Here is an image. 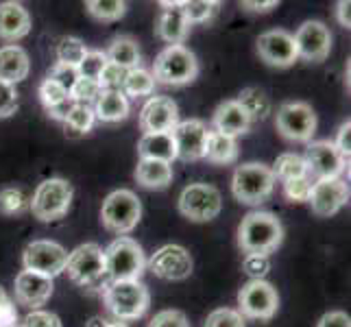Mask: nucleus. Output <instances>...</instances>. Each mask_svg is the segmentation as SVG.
I'll return each mask as SVG.
<instances>
[{
	"label": "nucleus",
	"mask_w": 351,
	"mask_h": 327,
	"mask_svg": "<svg viewBox=\"0 0 351 327\" xmlns=\"http://www.w3.org/2000/svg\"><path fill=\"white\" fill-rule=\"evenodd\" d=\"M284 240L280 218L271 212H251L238 227V247L247 256H269Z\"/></svg>",
	"instance_id": "nucleus-1"
},
{
	"label": "nucleus",
	"mask_w": 351,
	"mask_h": 327,
	"mask_svg": "<svg viewBox=\"0 0 351 327\" xmlns=\"http://www.w3.org/2000/svg\"><path fill=\"white\" fill-rule=\"evenodd\" d=\"M103 301H105V308L114 314V319L125 323V321H136L147 314L151 295H149V288L140 280L107 282L103 288Z\"/></svg>",
	"instance_id": "nucleus-2"
},
{
	"label": "nucleus",
	"mask_w": 351,
	"mask_h": 327,
	"mask_svg": "<svg viewBox=\"0 0 351 327\" xmlns=\"http://www.w3.org/2000/svg\"><path fill=\"white\" fill-rule=\"evenodd\" d=\"M64 273H68V277L77 286L88 290H103L105 284L110 282L105 269V253L96 242H86V245H79L75 251L68 253Z\"/></svg>",
	"instance_id": "nucleus-3"
},
{
	"label": "nucleus",
	"mask_w": 351,
	"mask_h": 327,
	"mask_svg": "<svg viewBox=\"0 0 351 327\" xmlns=\"http://www.w3.org/2000/svg\"><path fill=\"white\" fill-rule=\"evenodd\" d=\"M105 269H107V280L110 282H131L140 280L144 273V251L133 238L120 236L116 238L105 251Z\"/></svg>",
	"instance_id": "nucleus-4"
},
{
	"label": "nucleus",
	"mask_w": 351,
	"mask_h": 327,
	"mask_svg": "<svg viewBox=\"0 0 351 327\" xmlns=\"http://www.w3.org/2000/svg\"><path fill=\"white\" fill-rule=\"evenodd\" d=\"M275 175L271 166L260 162H249L236 168L232 179V192L234 197L245 205H260L269 201L275 190Z\"/></svg>",
	"instance_id": "nucleus-5"
},
{
	"label": "nucleus",
	"mask_w": 351,
	"mask_h": 327,
	"mask_svg": "<svg viewBox=\"0 0 351 327\" xmlns=\"http://www.w3.org/2000/svg\"><path fill=\"white\" fill-rule=\"evenodd\" d=\"M153 79L164 86H186L199 75V62L186 46H166L153 64Z\"/></svg>",
	"instance_id": "nucleus-6"
},
{
	"label": "nucleus",
	"mask_w": 351,
	"mask_h": 327,
	"mask_svg": "<svg viewBox=\"0 0 351 327\" xmlns=\"http://www.w3.org/2000/svg\"><path fill=\"white\" fill-rule=\"evenodd\" d=\"M140 216H142L140 199L131 190H116L103 201L101 208L103 227L118 236L133 232L136 225L140 223Z\"/></svg>",
	"instance_id": "nucleus-7"
},
{
	"label": "nucleus",
	"mask_w": 351,
	"mask_h": 327,
	"mask_svg": "<svg viewBox=\"0 0 351 327\" xmlns=\"http://www.w3.org/2000/svg\"><path fill=\"white\" fill-rule=\"evenodd\" d=\"M72 203V186L66 179L51 177L44 179L31 199V212L42 223H51L62 218Z\"/></svg>",
	"instance_id": "nucleus-8"
},
{
	"label": "nucleus",
	"mask_w": 351,
	"mask_h": 327,
	"mask_svg": "<svg viewBox=\"0 0 351 327\" xmlns=\"http://www.w3.org/2000/svg\"><path fill=\"white\" fill-rule=\"evenodd\" d=\"M221 192L210 184H190L179 197V212L192 223H208L221 214Z\"/></svg>",
	"instance_id": "nucleus-9"
},
{
	"label": "nucleus",
	"mask_w": 351,
	"mask_h": 327,
	"mask_svg": "<svg viewBox=\"0 0 351 327\" xmlns=\"http://www.w3.org/2000/svg\"><path fill=\"white\" fill-rule=\"evenodd\" d=\"M275 127L290 142H310L317 133V114L308 103H284L277 109Z\"/></svg>",
	"instance_id": "nucleus-10"
},
{
	"label": "nucleus",
	"mask_w": 351,
	"mask_h": 327,
	"mask_svg": "<svg viewBox=\"0 0 351 327\" xmlns=\"http://www.w3.org/2000/svg\"><path fill=\"white\" fill-rule=\"evenodd\" d=\"M238 308L242 317L269 321L275 317L277 308H280V297H277V290L266 280H251L240 288Z\"/></svg>",
	"instance_id": "nucleus-11"
},
{
	"label": "nucleus",
	"mask_w": 351,
	"mask_h": 327,
	"mask_svg": "<svg viewBox=\"0 0 351 327\" xmlns=\"http://www.w3.org/2000/svg\"><path fill=\"white\" fill-rule=\"evenodd\" d=\"M68 260V251L53 240H33L24 249V271H33L46 277H57L59 273H64Z\"/></svg>",
	"instance_id": "nucleus-12"
},
{
	"label": "nucleus",
	"mask_w": 351,
	"mask_h": 327,
	"mask_svg": "<svg viewBox=\"0 0 351 327\" xmlns=\"http://www.w3.org/2000/svg\"><path fill=\"white\" fill-rule=\"evenodd\" d=\"M306 171L308 177L314 181H323V179H341L345 173V168L349 162H345V157L336 151L334 142L330 140H319V142H310L306 149Z\"/></svg>",
	"instance_id": "nucleus-13"
},
{
	"label": "nucleus",
	"mask_w": 351,
	"mask_h": 327,
	"mask_svg": "<svg viewBox=\"0 0 351 327\" xmlns=\"http://www.w3.org/2000/svg\"><path fill=\"white\" fill-rule=\"evenodd\" d=\"M297 46V57L306 62L319 64L332 51V33L319 20H308L299 27V31L293 35Z\"/></svg>",
	"instance_id": "nucleus-14"
},
{
	"label": "nucleus",
	"mask_w": 351,
	"mask_h": 327,
	"mask_svg": "<svg viewBox=\"0 0 351 327\" xmlns=\"http://www.w3.org/2000/svg\"><path fill=\"white\" fill-rule=\"evenodd\" d=\"M149 271L166 282L188 280L192 273V258L188 249L181 245H166L153 253V258L149 260Z\"/></svg>",
	"instance_id": "nucleus-15"
},
{
	"label": "nucleus",
	"mask_w": 351,
	"mask_h": 327,
	"mask_svg": "<svg viewBox=\"0 0 351 327\" xmlns=\"http://www.w3.org/2000/svg\"><path fill=\"white\" fill-rule=\"evenodd\" d=\"M258 55L273 68H288L297 62V46L293 35L282 29L266 31L258 38Z\"/></svg>",
	"instance_id": "nucleus-16"
},
{
	"label": "nucleus",
	"mask_w": 351,
	"mask_h": 327,
	"mask_svg": "<svg viewBox=\"0 0 351 327\" xmlns=\"http://www.w3.org/2000/svg\"><path fill=\"white\" fill-rule=\"evenodd\" d=\"M179 123L177 103L168 96H151L140 112V129L147 133H171Z\"/></svg>",
	"instance_id": "nucleus-17"
},
{
	"label": "nucleus",
	"mask_w": 351,
	"mask_h": 327,
	"mask_svg": "<svg viewBox=\"0 0 351 327\" xmlns=\"http://www.w3.org/2000/svg\"><path fill=\"white\" fill-rule=\"evenodd\" d=\"M175 140L177 157L184 162H197L203 160L205 153V142H208V127L203 120L190 118L184 123H177V127L171 131Z\"/></svg>",
	"instance_id": "nucleus-18"
},
{
	"label": "nucleus",
	"mask_w": 351,
	"mask_h": 327,
	"mask_svg": "<svg viewBox=\"0 0 351 327\" xmlns=\"http://www.w3.org/2000/svg\"><path fill=\"white\" fill-rule=\"evenodd\" d=\"M349 201V186L343 179H323L314 181L310 192L312 212L321 218H330Z\"/></svg>",
	"instance_id": "nucleus-19"
},
{
	"label": "nucleus",
	"mask_w": 351,
	"mask_h": 327,
	"mask_svg": "<svg viewBox=\"0 0 351 327\" xmlns=\"http://www.w3.org/2000/svg\"><path fill=\"white\" fill-rule=\"evenodd\" d=\"M16 301L20 306H27L31 310H38L44 306L53 295V280L46 275L33 271H20L14 284Z\"/></svg>",
	"instance_id": "nucleus-20"
},
{
	"label": "nucleus",
	"mask_w": 351,
	"mask_h": 327,
	"mask_svg": "<svg viewBox=\"0 0 351 327\" xmlns=\"http://www.w3.org/2000/svg\"><path fill=\"white\" fill-rule=\"evenodd\" d=\"M160 7H164V11L155 22L157 38L164 40L168 46H184L190 33V22L184 16L181 3H166L164 0V3H160Z\"/></svg>",
	"instance_id": "nucleus-21"
},
{
	"label": "nucleus",
	"mask_w": 351,
	"mask_h": 327,
	"mask_svg": "<svg viewBox=\"0 0 351 327\" xmlns=\"http://www.w3.org/2000/svg\"><path fill=\"white\" fill-rule=\"evenodd\" d=\"M31 31V16L24 5L7 0L0 3V40L16 42L22 40Z\"/></svg>",
	"instance_id": "nucleus-22"
},
{
	"label": "nucleus",
	"mask_w": 351,
	"mask_h": 327,
	"mask_svg": "<svg viewBox=\"0 0 351 327\" xmlns=\"http://www.w3.org/2000/svg\"><path fill=\"white\" fill-rule=\"evenodd\" d=\"M212 123H214V131H219L229 138L242 136V133H247L253 125L249 114L236 101H225L216 107Z\"/></svg>",
	"instance_id": "nucleus-23"
},
{
	"label": "nucleus",
	"mask_w": 351,
	"mask_h": 327,
	"mask_svg": "<svg viewBox=\"0 0 351 327\" xmlns=\"http://www.w3.org/2000/svg\"><path fill=\"white\" fill-rule=\"evenodd\" d=\"M29 70H31V64H29V55L24 48L16 44L0 48V81L16 86V83L29 77Z\"/></svg>",
	"instance_id": "nucleus-24"
},
{
	"label": "nucleus",
	"mask_w": 351,
	"mask_h": 327,
	"mask_svg": "<svg viewBox=\"0 0 351 327\" xmlns=\"http://www.w3.org/2000/svg\"><path fill=\"white\" fill-rule=\"evenodd\" d=\"M138 153L140 160H157L166 164H173V160H177V149L171 133H147V136H142V140L138 142Z\"/></svg>",
	"instance_id": "nucleus-25"
},
{
	"label": "nucleus",
	"mask_w": 351,
	"mask_h": 327,
	"mask_svg": "<svg viewBox=\"0 0 351 327\" xmlns=\"http://www.w3.org/2000/svg\"><path fill=\"white\" fill-rule=\"evenodd\" d=\"M136 181L142 188L164 190L173 181V166L157 160H140L136 166Z\"/></svg>",
	"instance_id": "nucleus-26"
},
{
	"label": "nucleus",
	"mask_w": 351,
	"mask_h": 327,
	"mask_svg": "<svg viewBox=\"0 0 351 327\" xmlns=\"http://www.w3.org/2000/svg\"><path fill=\"white\" fill-rule=\"evenodd\" d=\"M92 109L101 123H120L129 116V99L123 92L103 90Z\"/></svg>",
	"instance_id": "nucleus-27"
},
{
	"label": "nucleus",
	"mask_w": 351,
	"mask_h": 327,
	"mask_svg": "<svg viewBox=\"0 0 351 327\" xmlns=\"http://www.w3.org/2000/svg\"><path fill=\"white\" fill-rule=\"evenodd\" d=\"M105 57L110 64L123 70L140 68V48H138V42L129 38V35H118V38H114L110 48H107Z\"/></svg>",
	"instance_id": "nucleus-28"
},
{
	"label": "nucleus",
	"mask_w": 351,
	"mask_h": 327,
	"mask_svg": "<svg viewBox=\"0 0 351 327\" xmlns=\"http://www.w3.org/2000/svg\"><path fill=\"white\" fill-rule=\"evenodd\" d=\"M203 157L212 164H234L238 157L236 138L223 136L219 131H208V142H205Z\"/></svg>",
	"instance_id": "nucleus-29"
},
{
	"label": "nucleus",
	"mask_w": 351,
	"mask_h": 327,
	"mask_svg": "<svg viewBox=\"0 0 351 327\" xmlns=\"http://www.w3.org/2000/svg\"><path fill=\"white\" fill-rule=\"evenodd\" d=\"M236 103L249 114L251 123L253 120H266L271 114V101L260 88H245L236 99Z\"/></svg>",
	"instance_id": "nucleus-30"
},
{
	"label": "nucleus",
	"mask_w": 351,
	"mask_h": 327,
	"mask_svg": "<svg viewBox=\"0 0 351 327\" xmlns=\"http://www.w3.org/2000/svg\"><path fill=\"white\" fill-rule=\"evenodd\" d=\"M96 123V116H94V109L88 105H75L70 109V114L64 120V127H66V136L70 138H77V136H86V133L94 127Z\"/></svg>",
	"instance_id": "nucleus-31"
},
{
	"label": "nucleus",
	"mask_w": 351,
	"mask_h": 327,
	"mask_svg": "<svg viewBox=\"0 0 351 327\" xmlns=\"http://www.w3.org/2000/svg\"><path fill=\"white\" fill-rule=\"evenodd\" d=\"M271 171H273L275 179H280L282 184H284V181L299 179V177H306V175H308L304 157L297 155V153H282V155L275 160V164H273Z\"/></svg>",
	"instance_id": "nucleus-32"
},
{
	"label": "nucleus",
	"mask_w": 351,
	"mask_h": 327,
	"mask_svg": "<svg viewBox=\"0 0 351 327\" xmlns=\"http://www.w3.org/2000/svg\"><path fill=\"white\" fill-rule=\"evenodd\" d=\"M155 88V79L149 70L144 68H133L127 70V77L123 83V94L131 96V99H140V96H149L153 94Z\"/></svg>",
	"instance_id": "nucleus-33"
},
{
	"label": "nucleus",
	"mask_w": 351,
	"mask_h": 327,
	"mask_svg": "<svg viewBox=\"0 0 351 327\" xmlns=\"http://www.w3.org/2000/svg\"><path fill=\"white\" fill-rule=\"evenodd\" d=\"M86 55H88V48L79 38H64L57 46V64L77 68Z\"/></svg>",
	"instance_id": "nucleus-34"
},
{
	"label": "nucleus",
	"mask_w": 351,
	"mask_h": 327,
	"mask_svg": "<svg viewBox=\"0 0 351 327\" xmlns=\"http://www.w3.org/2000/svg\"><path fill=\"white\" fill-rule=\"evenodd\" d=\"M86 9L92 18L103 20V22H112V20H118L127 14V3H120V0H90Z\"/></svg>",
	"instance_id": "nucleus-35"
},
{
	"label": "nucleus",
	"mask_w": 351,
	"mask_h": 327,
	"mask_svg": "<svg viewBox=\"0 0 351 327\" xmlns=\"http://www.w3.org/2000/svg\"><path fill=\"white\" fill-rule=\"evenodd\" d=\"M221 3L216 0H190V3H181V9H184V16L188 18L190 24L195 22H208L210 18H214V14L219 11Z\"/></svg>",
	"instance_id": "nucleus-36"
},
{
	"label": "nucleus",
	"mask_w": 351,
	"mask_h": 327,
	"mask_svg": "<svg viewBox=\"0 0 351 327\" xmlns=\"http://www.w3.org/2000/svg\"><path fill=\"white\" fill-rule=\"evenodd\" d=\"M27 197L20 188H3L0 190V214L5 216H16L27 210Z\"/></svg>",
	"instance_id": "nucleus-37"
},
{
	"label": "nucleus",
	"mask_w": 351,
	"mask_h": 327,
	"mask_svg": "<svg viewBox=\"0 0 351 327\" xmlns=\"http://www.w3.org/2000/svg\"><path fill=\"white\" fill-rule=\"evenodd\" d=\"M105 66H107V57H105L103 51H88V55L83 57V62L77 66V75L81 79L99 81Z\"/></svg>",
	"instance_id": "nucleus-38"
},
{
	"label": "nucleus",
	"mask_w": 351,
	"mask_h": 327,
	"mask_svg": "<svg viewBox=\"0 0 351 327\" xmlns=\"http://www.w3.org/2000/svg\"><path fill=\"white\" fill-rule=\"evenodd\" d=\"M101 86H99V81H90V79H77V83L72 86L70 90V99L75 101L77 105H92L96 103V99L101 96Z\"/></svg>",
	"instance_id": "nucleus-39"
},
{
	"label": "nucleus",
	"mask_w": 351,
	"mask_h": 327,
	"mask_svg": "<svg viewBox=\"0 0 351 327\" xmlns=\"http://www.w3.org/2000/svg\"><path fill=\"white\" fill-rule=\"evenodd\" d=\"M312 186H314V181L308 175L299 179H290V181H284V195L293 203H306L310 201Z\"/></svg>",
	"instance_id": "nucleus-40"
},
{
	"label": "nucleus",
	"mask_w": 351,
	"mask_h": 327,
	"mask_svg": "<svg viewBox=\"0 0 351 327\" xmlns=\"http://www.w3.org/2000/svg\"><path fill=\"white\" fill-rule=\"evenodd\" d=\"M205 327H245V317L232 308H219L205 319Z\"/></svg>",
	"instance_id": "nucleus-41"
},
{
	"label": "nucleus",
	"mask_w": 351,
	"mask_h": 327,
	"mask_svg": "<svg viewBox=\"0 0 351 327\" xmlns=\"http://www.w3.org/2000/svg\"><path fill=\"white\" fill-rule=\"evenodd\" d=\"M68 99H70V94L62 86H57L55 81H51V79L42 81V86H40V101H42L44 109H53V107H57L59 103H64Z\"/></svg>",
	"instance_id": "nucleus-42"
},
{
	"label": "nucleus",
	"mask_w": 351,
	"mask_h": 327,
	"mask_svg": "<svg viewBox=\"0 0 351 327\" xmlns=\"http://www.w3.org/2000/svg\"><path fill=\"white\" fill-rule=\"evenodd\" d=\"M127 77V70L118 68L114 64L107 62V66L103 68L101 77H99V86L101 90H110V92H123V83Z\"/></svg>",
	"instance_id": "nucleus-43"
},
{
	"label": "nucleus",
	"mask_w": 351,
	"mask_h": 327,
	"mask_svg": "<svg viewBox=\"0 0 351 327\" xmlns=\"http://www.w3.org/2000/svg\"><path fill=\"white\" fill-rule=\"evenodd\" d=\"M242 271H245L251 280H264L271 271L269 256H245L242 260Z\"/></svg>",
	"instance_id": "nucleus-44"
},
{
	"label": "nucleus",
	"mask_w": 351,
	"mask_h": 327,
	"mask_svg": "<svg viewBox=\"0 0 351 327\" xmlns=\"http://www.w3.org/2000/svg\"><path fill=\"white\" fill-rule=\"evenodd\" d=\"M149 327H190V323L181 310H162L151 319Z\"/></svg>",
	"instance_id": "nucleus-45"
},
{
	"label": "nucleus",
	"mask_w": 351,
	"mask_h": 327,
	"mask_svg": "<svg viewBox=\"0 0 351 327\" xmlns=\"http://www.w3.org/2000/svg\"><path fill=\"white\" fill-rule=\"evenodd\" d=\"M48 79L55 81L57 86H62L68 94L72 90V86L77 83L79 75H77V68H72V66H64V64H55L51 68V72H48Z\"/></svg>",
	"instance_id": "nucleus-46"
},
{
	"label": "nucleus",
	"mask_w": 351,
	"mask_h": 327,
	"mask_svg": "<svg viewBox=\"0 0 351 327\" xmlns=\"http://www.w3.org/2000/svg\"><path fill=\"white\" fill-rule=\"evenodd\" d=\"M18 327H62L57 314L46 310H31Z\"/></svg>",
	"instance_id": "nucleus-47"
},
{
	"label": "nucleus",
	"mask_w": 351,
	"mask_h": 327,
	"mask_svg": "<svg viewBox=\"0 0 351 327\" xmlns=\"http://www.w3.org/2000/svg\"><path fill=\"white\" fill-rule=\"evenodd\" d=\"M16 109H18V92H16V86L0 81V118L14 116Z\"/></svg>",
	"instance_id": "nucleus-48"
},
{
	"label": "nucleus",
	"mask_w": 351,
	"mask_h": 327,
	"mask_svg": "<svg viewBox=\"0 0 351 327\" xmlns=\"http://www.w3.org/2000/svg\"><path fill=\"white\" fill-rule=\"evenodd\" d=\"M334 147H336L338 153L345 157V162H349V155H351V123H349V120H347V123H343L341 129H338Z\"/></svg>",
	"instance_id": "nucleus-49"
},
{
	"label": "nucleus",
	"mask_w": 351,
	"mask_h": 327,
	"mask_svg": "<svg viewBox=\"0 0 351 327\" xmlns=\"http://www.w3.org/2000/svg\"><path fill=\"white\" fill-rule=\"evenodd\" d=\"M317 327H351V319H349L347 312L334 310V312L323 314Z\"/></svg>",
	"instance_id": "nucleus-50"
},
{
	"label": "nucleus",
	"mask_w": 351,
	"mask_h": 327,
	"mask_svg": "<svg viewBox=\"0 0 351 327\" xmlns=\"http://www.w3.org/2000/svg\"><path fill=\"white\" fill-rule=\"evenodd\" d=\"M0 327H18V310L9 299L0 306Z\"/></svg>",
	"instance_id": "nucleus-51"
},
{
	"label": "nucleus",
	"mask_w": 351,
	"mask_h": 327,
	"mask_svg": "<svg viewBox=\"0 0 351 327\" xmlns=\"http://www.w3.org/2000/svg\"><path fill=\"white\" fill-rule=\"evenodd\" d=\"M75 105H77L75 101H72V99H68V101L59 103V105H57V107H53V109H46V114L51 116L53 120H62V123H64V120H66V116L70 114V109L75 107Z\"/></svg>",
	"instance_id": "nucleus-52"
},
{
	"label": "nucleus",
	"mask_w": 351,
	"mask_h": 327,
	"mask_svg": "<svg viewBox=\"0 0 351 327\" xmlns=\"http://www.w3.org/2000/svg\"><path fill=\"white\" fill-rule=\"evenodd\" d=\"M349 9H351L349 0H341V3L336 5V18H338V22H341L345 29L351 27V14H349Z\"/></svg>",
	"instance_id": "nucleus-53"
},
{
	"label": "nucleus",
	"mask_w": 351,
	"mask_h": 327,
	"mask_svg": "<svg viewBox=\"0 0 351 327\" xmlns=\"http://www.w3.org/2000/svg\"><path fill=\"white\" fill-rule=\"evenodd\" d=\"M242 7L249 9V11H256V14H266V11L275 9L277 3H275V0H269V3H251V0H245V3H242Z\"/></svg>",
	"instance_id": "nucleus-54"
},
{
	"label": "nucleus",
	"mask_w": 351,
	"mask_h": 327,
	"mask_svg": "<svg viewBox=\"0 0 351 327\" xmlns=\"http://www.w3.org/2000/svg\"><path fill=\"white\" fill-rule=\"evenodd\" d=\"M86 327H127L125 323H120V321H110V319H103V317H94L88 321Z\"/></svg>",
	"instance_id": "nucleus-55"
},
{
	"label": "nucleus",
	"mask_w": 351,
	"mask_h": 327,
	"mask_svg": "<svg viewBox=\"0 0 351 327\" xmlns=\"http://www.w3.org/2000/svg\"><path fill=\"white\" fill-rule=\"evenodd\" d=\"M7 299H9V297L5 295V290H3V286H0V306H3V304H5V301H7Z\"/></svg>",
	"instance_id": "nucleus-56"
}]
</instances>
